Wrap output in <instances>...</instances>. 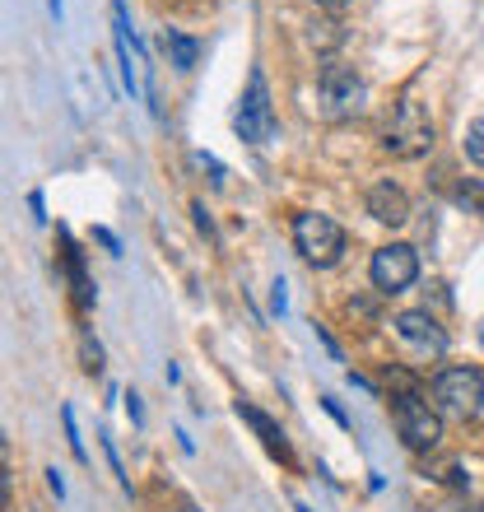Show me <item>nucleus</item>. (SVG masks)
<instances>
[{
  "label": "nucleus",
  "instance_id": "nucleus-1",
  "mask_svg": "<svg viewBox=\"0 0 484 512\" xmlns=\"http://www.w3.org/2000/svg\"><path fill=\"white\" fill-rule=\"evenodd\" d=\"M429 396H433V410H438V415L475 419L480 415V405H484V373L471 368V364H452L433 378Z\"/></svg>",
  "mask_w": 484,
  "mask_h": 512
},
{
  "label": "nucleus",
  "instance_id": "nucleus-2",
  "mask_svg": "<svg viewBox=\"0 0 484 512\" xmlns=\"http://www.w3.org/2000/svg\"><path fill=\"white\" fill-rule=\"evenodd\" d=\"M363 103H368V84H363L359 70H354V66H340V61L322 66V75H317V108H322L326 122L359 117Z\"/></svg>",
  "mask_w": 484,
  "mask_h": 512
},
{
  "label": "nucleus",
  "instance_id": "nucleus-3",
  "mask_svg": "<svg viewBox=\"0 0 484 512\" xmlns=\"http://www.w3.org/2000/svg\"><path fill=\"white\" fill-rule=\"evenodd\" d=\"M391 419H396V433H401V443L410 452H433V447L443 443V415L419 391L391 396Z\"/></svg>",
  "mask_w": 484,
  "mask_h": 512
},
{
  "label": "nucleus",
  "instance_id": "nucleus-4",
  "mask_svg": "<svg viewBox=\"0 0 484 512\" xmlns=\"http://www.w3.org/2000/svg\"><path fill=\"white\" fill-rule=\"evenodd\" d=\"M294 247L303 252V261L317 270L336 266L340 252H345V229H340L331 215H317V210H308V215L294 219Z\"/></svg>",
  "mask_w": 484,
  "mask_h": 512
},
{
  "label": "nucleus",
  "instance_id": "nucleus-5",
  "mask_svg": "<svg viewBox=\"0 0 484 512\" xmlns=\"http://www.w3.org/2000/svg\"><path fill=\"white\" fill-rule=\"evenodd\" d=\"M382 149L396 154V159H419V154L433 149V122L415 98H401V103H396V117H391L387 135H382Z\"/></svg>",
  "mask_w": 484,
  "mask_h": 512
},
{
  "label": "nucleus",
  "instance_id": "nucleus-6",
  "mask_svg": "<svg viewBox=\"0 0 484 512\" xmlns=\"http://www.w3.org/2000/svg\"><path fill=\"white\" fill-rule=\"evenodd\" d=\"M233 131H238V140H247V145H266L270 135H275V108H270V89H266V75H261V70L247 75V94H242L238 112H233Z\"/></svg>",
  "mask_w": 484,
  "mask_h": 512
},
{
  "label": "nucleus",
  "instance_id": "nucleus-7",
  "mask_svg": "<svg viewBox=\"0 0 484 512\" xmlns=\"http://www.w3.org/2000/svg\"><path fill=\"white\" fill-rule=\"evenodd\" d=\"M368 275H373L377 294H405V289L419 280V252L410 243L377 247L373 261H368Z\"/></svg>",
  "mask_w": 484,
  "mask_h": 512
},
{
  "label": "nucleus",
  "instance_id": "nucleus-8",
  "mask_svg": "<svg viewBox=\"0 0 484 512\" xmlns=\"http://www.w3.org/2000/svg\"><path fill=\"white\" fill-rule=\"evenodd\" d=\"M391 326H396V336H401L405 345L419 354V359H443L447 336H443V326L433 322L429 312H401Z\"/></svg>",
  "mask_w": 484,
  "mask_h": 512
},
{
  "label": "nucleus",
  "instance_id": "nucleus-9",
  "mask_svg": "<svg viewBox=\"0 0 484 512\" xmlns=\"http://www.w3.org/2000/svg\"><path fill=\"white\" fill-rule=\"evenodd\" d=\"M368 215L377 219V224H405L410 219V196H405L396 182H373L368 187Z\"/></svg>",
  "mask_w": 484,
  "mask_h": 512
},
{
  "label": "nucleus",
  "instance_id": "nucleus-10",
  "mask_svg": "<svg viewBox=\"0 0 484 512\" xmlns=\"http://www.w3.org/2000/svg\"><path fill=\"white\" fill-rule=\"evenodd\" d=\"M238 415H242V419H247V424H252V429H256V438L266 443V452H270V457H280L284 466H294V447H289V438H284V429H280V424H275V419L266 415V410H256L252 401H238Z\"/></svg>",
  "mask_w": 484,
  "mask_h": 512
},
{
  "label": "nucleus",
  "instance_id": "nucleus-11",
  "mask_svg": "<svg viewBox=\"0 0 484 512\" xmlns=\"http://www.w3.org/2000/svg\"><path fill=\"white\" fill-rule=\"evenodd\" d=\"M61 243H66V252H61V261H66V275H70V284H75V303L80 308H94L98 303V289H94V280H89V270H84V256H80V247L70 243V233L61 229Z\"/></svg>",
  "mask_w": 484,
  "mask_h": 512
},
{
  "label": "nucleus",
  "instance_id": "nucleus-12",
  "mask_svg": "<svg viewBox=\"0 0 484 512\" xmlns=\"http://www.w3.org/2000/svg\"><path fill=\"white\" fill-rule=\"evenodd\" d=\"M163 52H168V66L187 75V70L201 66V52H205V47L196 38H187V33H177V28H163Z\"/></svg>",
  "mask_w": 484,
  "mask_h": 512
},
{
  "label": "nucleus",
  "instance_id": "nucleus-13",
  "mask_svg": "<svg viewBox=\"0 0 484 512\" xmlns=\"http://www.w3.org/2000/svg\"><path fill=\"white\" fill-rule=\"evenodd\" d=\"M80 359H84V373H94V378L108 368V364H103V345L94 340V331H89V326L80 331Z\"/></svg>",
  "mask_w": 484,
  "mask_h": 512
},
{
  "label": "nucleus",
  "instance_id": "nucleus-14",
  "mask_svg": "<svg viewBox=\"0 0 484 512\" xmlns=\"http://www.w3.org/2000/svg\"><path fill=\"white\" fill-rule=\"evenodd\" d=\"M466 159H471L475 168H484V117L466 126Z\"/></svg>",
  "mask_w": 484,
  "mask_h": 512
},
{
  "label": "nucleus",
  "instance_id": "nucleus-15",
  "mask_svg": "<svg viewBox=\"0 0 484 512\" xmlns=\"http://www.w3.org/2000/svg\"><path fill=\"white\" fill-rule=\"evenodd\" d=\"M61 424H66V443H70V452H75V461H89L84 438H80V429H75V410H70V405H61Z\"/></svg>",
  "mask_w": 484,
  "mask_h": 512
},
{
  "label": "nucleus",
  "instance_id": "nucleus-16",
  "mask_svg": "<svg viewBox=\"0 0 484 512\" xmlns=\"http://www.w3.org/2000/svg\"><path fill=\"white\" fill-rule=\"evenodd\" d=\"M98 438H103V457H108L112 475L121 480V489H131V475H126V466H121V457H117V447H112V438H108V433H98Z\"/></svg>",
  "mask_w": 484,
  "mask_h": 512
},
{
  "label": "nucleus",
  "instance_id": "nucleus-17",
  "mask_svg": "<svg viewBox=\"0 0 484 512\" xmlns=\"http://www.w3.org/2000/svg\"><path fill=\"white\" fill-rule=\"evenodd\" d=\"M10 494V447H5V433H0V503Z\"/></svg>",
  "mask_w": 484,
  "mask_h": 512
},
{
  "label": "nucleus",
  "instance_id": "nucleus-18",
  "mask_svg": "<svg viewBox=\"0 0 484 512\" xmlns=\"http://www.w3.org/2000/svg\"><path fill=\"white\" fill-rule=\"evenodd\" d=\"M126 415H131L135 429H145V405H140V396H135V391H126Z\"/></svg>",
  "mask_w": 484,
  "mask_h": 512
},
{
  "label": "nucleus",
  "instance_id": "nucleus-19",
  "mask_svg": "<svg viewBox=\"0 0 484 512\" xmlns=\"http://www.w3.org/2000/svg\"><path fill=\"white\" fill-rule=\"evenodd\" d=\"M191 215H196V229H201L205 238H215V224H210V215H205V205H201V201L191 205Z\"/></svg>",
  "mask_w": 484,
  "mask_h": 512
},
{
  "label": "nucleus",
  "instance_id": "nucleus-20",
  "mask_svg": "<svg viewBox=\"0 0 484 512\" xmlns=\"http://www.w3.org/2000/svg\"><path fill=\"white\" fill-rule=\"evenodd\" d=\"M47 489H52L56 499H66V475L56 471V466H47Z\"/></svg>",
  "mask_w": 484,
  "mask_h": 512
},
{
  "label": "nucleus",
  "instance_id": "nucleus-21",
  "mask_svg": "<svg viewBox=\"0 0 484 512\" xmlns=\"http://www.w3.org/2000/svg\"><path fill=\"white\" fill-rule=\"evenodd\" d=\"M28 210H33V219H38V224H42V219H47V205H42V196H38V191L28 196Z\"/></svg>",
  "mask_w": 484,
  "mask_h": 512
},
{
  "label": "nucleus",
  "instance_id": "nucleus-22",
  "mask_svg": "<svg viewBox=\"0 0 484 512\" xmlns=\"http://www.w3.org/2000/svg\"><path fill=\"white\" fill-rule=\"evenodd\" d=\"M94 238H98V243H103V247H108V252H121V243H117V238H112L108 229H94Z\"/></svg>",
  "mask_w": 484,
  "mask_h": 512
},
{
  "label": "nucleus",
  "instance_id": "nucleus-23",
  "mask_svg": "<svg viewBox=\"0 0 484 512\" xmlns=\"http://www.w3.org/2000/svg\"><path fill=\"white\" fill-rule=\"evenodd\" d=\"M270 303H275V312H284V308H289V298H284V280L275 284V298H270Z\"/></svg>",
  "mask_w": 484,
  "mask_h": 512
},
{
  "label": "nucleus",
  "instance_id": "nucleus-24",
  "mask_svg": "<svg viewBox=\"0 0 484 512\" xmlns=\"http://www.w3.org/2000/svg\"><path fill=\"white\" fill-rule=\"evenodd\" d=\"M317 5H322V10H331V14H336V10H345L350 0H317Z\"/></svg>",
  "mask_w": 484,
  "mask_h": 512
},
{
  "label": "nucleus",
  "instance_id": "nucleus-25",
  "mask_svg": "<svg viewBox=\"0 0 484 512\" xmlns=\"http://www.w3.org/2000/svg\"><path fill=\"white\" fill-rule=\"evenodd\" d=\"M177 512H201V508H196L191 499H182V503H177Z\"/></svg>",
  "mask_w": 484,
  "mask_h": 512
},
{
  "label": "nucleus",
  "instance_id": "nucleus-26",
  "mask_svg": "<svg viewBox=\"0 0 484 512\" xmlns=\"http://www.w3.org/2000/svg\"><path fill=\"white\" fill-rule=\"evenodd\" d=\"M47 10H52V19H61V0H47Z\"/></svg>",
  "mask_w": 484,
  "mask_h": 512
},
{
  "label": "nucleus",
  "instance_id": "nucleus-27",
  "mask_svg": "<svg viewBox=\"0 0 484 512\" xmlns=\"http://www.w3.org/2000/svg\"><path fill=\"white\" fill-rule=\"evenodd\" d=\"M294 512H312V508H303V503H298V508H294Z\"/></svg>",
  "mask_w": 484,
  "mask_h": 512
},
{
  "label": "nucleus",
  "instance_id": "nucleus-28",
  "mask_svg": "<svg viewBox=\"0 0 484 512\" xmlns=\"http://www.w3.org/2000/svg\"><path fill=\"white\" fill-rule=\"evenodd\" d=\"M466 512H484V508H466Z\"/></svg>",
  "mask_w": 484,
  "mask_h": 512
}]
</instances>
